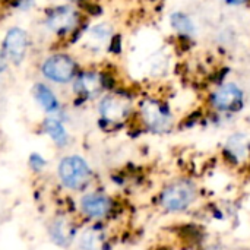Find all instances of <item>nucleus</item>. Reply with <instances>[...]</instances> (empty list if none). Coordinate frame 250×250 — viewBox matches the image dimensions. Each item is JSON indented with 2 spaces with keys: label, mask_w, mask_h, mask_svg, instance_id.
<instances>
[{
  "label": "nucleus",
  "mask_w": 250,
  "mask_h": 250,
  "mask_svg": "<svg viewBox=\"0 0 250 250\" xmlns=\"http://www.w3.org/2000/svg\"><path fill=\"white\" fill-rule=\"evenodd\" d=\"M7 67V57L3 50H0V73H3Z\"/></svg>",
  "instance_id": "obj_20"
},
{
  "label": "nucleus",
  "mask_w": 250,
  "mask_h": 250,
  "mask_svg": "<svg viewBox=\"0 0 250 250\" xmlns=\"http://www.w3.org/2000/svg\"><path fill=\"white\" fill-rule=\"evenodd\" d=\"M100 116L107 123H120L126 120L130 113V101L120 94H111L101 100Z\"/></svg>",
  "instance_id": "obj_5"
},
{
  "label": "nucleus",
  "mask_w": 250,
  "mask_h": 250,
  "mask_svg": "<svg viewBox=\"0 0 250 250\" xmlns=\"http://www.w3.org/2000/svg\"><path fill=\"white\" fill-rule=\"evenodd\" d=\"M41 73L45 79L54 83H69L76 73L75 60L63 53L48 56L41 64Z\"/></svg>",
  "instance_id": "obj_3"
},
{
  "label": "nucleus",
  "mask_w": 250,
  "mask_h": 250,
  "mask_svg": "<svg viewBox=\"0 0 250 250\" xmlns=\"http://www.w3.org/2000/svg\"><path fill=\"white\" fill-rule=\"evenodd\" d=\"M227 1H230V3H242L245 0H227Z\"/></svg>",
  "instance_id": "obj_21"
},
{
  "label": "nucleus",
  "mask_w": 250,
  "mask_h": 250,
  "mask_svg": "<svg viewBox=\"0 0 250 250\" xmlns=\"http://www.w3.org/2000/svg\"><path fill=\"white\" fill-rule=\"evenodd\" d=\"M79 250H100L101 248V236L98 234L97 230L89 229L82 233L79 237Z\"/></svg>",
  "instance_id": "obj_15"
},
{
  "label": "nucleus",
  "mask_w": 250,
  "mask_h": 250,
  "mask_svg": "<svg viewBox=\"0 0 250 250\" xmlns=\"http://www.w3.org/2000/svg\"><path fill=\"white\" fill-rule=\"evenodd\" d=\"M196 198V190L189 182H176L170 185L161 196V204L168 211H182Z\"/></svg>",
  "instance_id": "obj_4"
},
{
  "label": "nucleus",
  "mask_w": 250,
  "mask_h": 250,
  "mask_svg": "<svg viewBox=\"0 0 250 250\" xmlns=\"http://www.w3.org/2000/svg\"><path fill=\"white\" fill-rule=\"evenodd\" d=\"M79 211L89 220H103L111 211V201L103 193L91 192L85 193L79 199Z\"/></svg>",
  "instance_id": "obj_7"
},
{
  "label": "nucleus",
  "mask_w": 250,
  "mask_h": 250,
  "mask_svg": "<svg viewBox=\"0 0 250 250\" xmlns=\"http://www.w3.org/2000/svg\"><path fill=\"white\" fill-rule=\"evenodd\" d=\"M243 100L242 89L234 83H227L218 88L212 97V104L218 110H231L236 108Z\"/></svg>",
  "instance_id": "obj_11"
},
{
  "label": "nucleus",
  "mask_w": 250,
  "mask_h": 250,
  "mask_svg": "<svg viewBox=\"0 0 250 250\" xmlns=\"http://www.w3.org/2000/svg\"><path fill=\"white\" fill-rule=\"evenodd\" d=\"M35 0H16V6L21 9V10H28L34 6Z\"/></svg>",
  "instance_id": "obj_19"
},
{
  "label": "nucleus",
  "mask_w": 250,
  "mask_h": 250,
  "mask_svg": "<svg viewBox=\"0 0 250 250\" xmlns=\"http://www.w3.org/2000/svg\"><path fill=\"white\" fill-rule=\"evenodd\" d=\"M104 88L103 78L95 72H83L81 73L73 85L75 92L83 98H95Z\"/></svg>",
  "instance_id": "obj_10"
},
{
  "label": "nucleus",
  "mask_w": 250,
  "mask_h": 250,
  "mask_svg": "<svg viewBox=\"0 0 250 250\" xmlns=\"http://www.w3.org/2000/svg\"><path fill=\"white\" fill-rule=\"evenodd\" d=\"M42 130L44 133L51 139V142L57 148H64L69 142V133L57 116H47L42 122Z\"/></svg>",
  "instance_id": "obj_13"
},
{
  "label": "nucleus",
  "mask_w": 250,
  "mask_h": 250,
  "mask_svg": "<svg viewBox=\"0 0 250 250\" xmlns=\"http://www.w3.org/2000/svg\"><path fill=\"white\" fill-rule=\"evenodd\" d=\"M142 117L146 126L154 132H167L171 126V116L167 108H164L157 101H145L142 104Z\"/></svg>",
  "instance_id": "obj_8"
},
{
  "label": "nucleus",
  "mask_w": 250,
  "mask_h": 250,
  "mask_svg": "<svg viewBox=\"0 0 250 250\" xmlns=\"http://www.w3.org/2000/svg\"><path fill=\"white\" fill-rule=\"evenodd\" d=\"M50 240L60 248H67L76 236V227L66 215H56L48 224Z\"/></svg>",
  "instance_id": "obj_9"
},
{
  "label": "nucleus",
  "mask_w": 250,
  "mask_h": 250,
  "mask_svg": "<svg viewBox=\"0 0 250 250\" xmlns=\"http://www.w3.org/2000/svg\"><path fill=\"white\" fill-rule=\"evenodd\" d=\"M32 95L37 101V104L48 114V116H57L60 111V101L56 97V94L44 83H35L32 88Z\"/></svg>",
  "instance_id": "obj_12"
},
{
  "label": "nucleus",
  "mask_w": 250,
  "mask_h": 250,
  "mask_svg": "<svg viewBox=\"0 0 250 250\" xmlns=\"http://www.w3.org/2000/svg\"><path fill=\"white\" fill-rule=\"evenodd\" d=\"M29 167H31L32 171L40 173V171H42L47 167V161L42 158V155L34 152V154L29 155Z\"/></svg>",
  "instance_id": "obj_18"
},
{
  "label": "nucleus",
  "mask_w": 250,
  "mask_h": 250,
  "mask_svg": "<svg viewBox=\"0 0 250 250\" xmlns=\"http://www.w3.org/2000/svg\"><path fill=\"white\" fill-rule=\"evenodd\" d=\"M70 1H78V0H70Z\"/></svg>",
  "instance_id": "obj_22"
},
{
  "label": "nucleus",
  "mask_w": 250,
  "mask_h": 250,
  "mask_svg": "<svg viewBox=\"0 0 250 250\" xmlns=\"http://www.w3.org/2000/svg\"><path fill=\"white\" fill-rule=\"evenodd\" d=\"M60 185L67 190H82L92 177L89 164L81 155H67L57 166Z\"/></svg>",
  "instance_id": "obj_1"
},
{
  "label": "nucleus",
  "mask_w": 250,
  "mask_h": 250,
  "mask_svg": "<svg viewBox=\"0 0 250 250\" xmlns=\"http://www.w3.org/2000/svg\"><path fill=\"white\" fill-rule=\"evenodd\" d=\"M171 23H173V26H174L179 32H182V34H185V35H192V34H193V23H192V21H190L186 15H183V13H174V15L171 16Z\"/></svg>",
  "instance_id": "obj_16"
},
{
  "label": "nucleus",
  "mask_w": 250,
  "mask_h": 250,
  "mask_svg": "<svg viewBox=\"0 0 250 250\" xmlns=\"http://www.w3.org/2000/svg\"><path fill=\"white\" fill-rule=\"evenodd\" d=\"M44 23L50 32L63 38L76 31L81 23V13L78 9L69 4L57 6L48 10Z\"/></svg>",
  "instance_id": "obj_2"
},
{
  "label": "nucleus",
  "mask_w": 250,
  "mask_h": 250,
  "mask_svg": "<svg viewBox=\"0 0 250 250\" xmlns=\"http://www.w3.org/2000/svg\"><path fill=\"white\" fill-rule=\"evenodd\" d=\"M248 149H249V145H248L245 136L236 135V136L230 138V141L227 144V152L237 163L242 161V160H245L248 157Z\"/></svg>",
  "instance_id": "obj_14"
},
{
  "label": "nucleus",
  "mask_w": 250,
  "mask_h": 250,
  "mask_svg": "<svg viewBox=\"0 0 250 250\" xmlns=\"http://www.w3.org/2000/svg\"><path fill=\"white\" fill-rule=\"evenodd\" d=\"M28 47H29V38L25 29L19 26H13L6 32V37L3 40V51L7 60L13 63H21L26 56Z\"/></svg>",
  "instance_id": "obj_6"
},
{
  "label": "nucleus",
  "mask_w": 250,
  "mask_h": 250,
  "mask_svg": "<svg viewBox=\"0 0 250 250\" xmlns=\"http://www.w3.org/2000/svg\"><path fill=\"white\" fill-rule=\"evenodd\" d=\"M110 37V28L107 25H95L89 29L88 32V38L89 41L95 42V44H103L108 40Z\"/></svg>",
  "instance_id": "obj_17"
}]
</instances>
